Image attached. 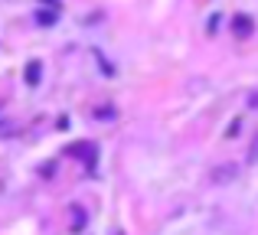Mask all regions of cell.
I'll list each match as a JSON object with an SVG mask.
<instances>
[{
  "label": "cell",
  "mask_w": 258,
  "mask_h": 235,
  "mask_svg": "<svg viewBox=\"0 0 258 235\" xmlns=\"http://www.w3.org/2000/svg\"><path fill=\"white\" fill-rule=\"evenodd\" d=\"M248 30H252V20H248V17H239V33H248Z\"/></svg>",
  "instance_id": "1"
},
{
  "label": "cell",
  "mask_w": 258,
  "mask_h": 235,
  "mask_svg": "<svg viewBox=\"0 0 258 235\" xmlns=\"http://www.w3.org/2000/svg\"><path fill=\"white\" fill-rule=\"evenodd\" d=\"M36 75H39V62H33L30 65V82H36Z\"/></svg>",
  "instance_id": "2"
}]
</instances>
